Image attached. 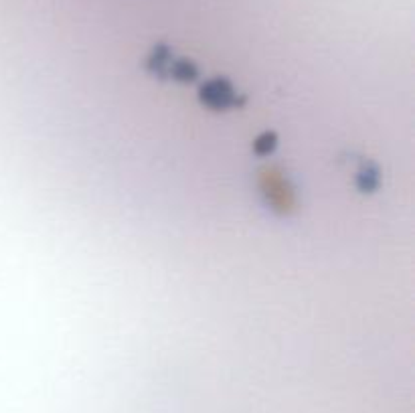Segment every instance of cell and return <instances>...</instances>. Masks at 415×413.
Here are the masks:
<instances>
[{
  "label": "cell",
  "instance_id": "obj_1",
  "mask_svg": "<svg viewBox=\"0 0 415 413\" xmlns=\"http://www.w3.org/2000/svg\"><path fill=\"white\" fill-rule=\"evenodd\" d=\"M199 100L205 107L213 112L237 109L245 104V95L235 90V85L225 77H213L205 81L199 90Z\"/></svg>",
  "mask_w": 415,
  "mask_h": 413
},
{
  "label": "cell",
  "instance_id": "obj_2",
  "mask_svg": "<svg viewBox=\"0 0 415 413\" xmlns=\"http://www.w3.org/2000/svg\"><path fill=\"white\" fill-rule=\"evenodd\" d=\"M173 61H174L173 51H171L166 45H156L154 51L148 57L146 67L152 75H156V77H161V80H166L168 69L173 65Z\"/></svg>",
  "mask_w": 415,
  "mask_h": 413
},
{
  "label": "cell",
  "instance_id": "obj_3",
  "mask_svg": "<svg viewBox=\"0 0 415 413\" xmlns=\"http://www.w3.org/2000/svg\"><path fill=\"white\" fill-rule=\"evenodd\" d=\"M166 77L178 81V83H193L199 80V69L188 59H174Z\"/></svg>",
  "mask_w": 415,
  "mask_h": 413
},
{
  "label": "cell",
  "instance_id": "obj_4",
  "mask_svg": "<svg viewBox=\"0 0 415 413\" xmlns=\"http://www.w3.org/2000/svg\"><path fill=\"white\" fill-rule=\"evenodd\" d=\"M357 187L361 193H375L379 185H381V174H379V168H377L375 164H371V162H367V164H362L361 168H359V173H357Z\"/></svg>",
  "mask_w": 415,
  "mask_h": 413
},
{
  "label": "cell",
  "instance_id": "obj_5",
  "mask_svg": "<svg viewBox=\"0 0 415 413\" xmlns=\"http://www.w3.org/2000/svg\"><path fill=\"white\" fill-rule=\"evenodd\" d=\"M278 148V136L276 132L259 134L254 140V152L257 156H269Z\"/></svg>",
  "mask_w": 415,
  "mask_h": 413
}]
</instances>
